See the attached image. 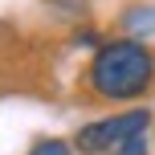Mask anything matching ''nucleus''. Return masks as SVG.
Instances as JSON below:
<instances>
[{"mask_svg": "<svg viewBox=\"0 0 155 155\" xmlns=\"http://www.w3.org/2000/svg\"><path fill=\"white\" fill-rule=\"evenodd\" d=\"M151 123L147 110H127V114H114V118H102V123L94 127H82L78 131V147L82 151H114L118 143H127L131 135H143Z\"/></svg>", "mask_w": 155, "mask_h": 155, "instance_id": "obj_2", "label": "nucleus"}, {"mask_svg": "<svg viewBox=\"0 0 155 155\" xmlns=\"http://www.w3.org/2000/svg\"><path fill=\"white\" fill-rule=\"evenodd\" d=\"M155 78V61L139 41H110L90 65V86L102 98H139Z\"/></svg>", "mask_w": 155, "mask_h": 155, "instance_id": "obj_1", "label": "nucleus"}, {"mask_svg": "<svg viewBox=\"0 0 155 155\" xmlns=\"http://www.w3.org/2000/svg\"><path fill=\"white\" fill-rule=\"evenodd\" d=\"M29 155H70V143H61V139H41Z\"/></svg>", "mask_w": 155, "mask_h": 155, "instance_id": "obj_5", "label": "nucleus"}, {"mask_svg": "<svg viewBox=\"0 0 155 155\" xmlns=\"http://www.w3.org/2000/svg\"><path fill=\"white\" fill-rule=\"evenodd\" d=\"M127 29L131 33H151L155 29V8H135V12H127Z\"/></svg>", "mask_w": 155, "mask_h": 155, "instance_id": "obj_3", "label": "nucleus"}, {"mask_svg": "<svg viewBox=\"0 0 155 155\" xmlns=\"http://www.w3.org/2000/svg\"><path fill=\"white\" fill-rule=\"evenodd\" d=\"M114 155H147V135H131L127 143H118Z\"/></svg>", "mask_w": 155, "mask_h": 155, "instance_id": "obj_4", "label": "nucleus"}]
</instances>
